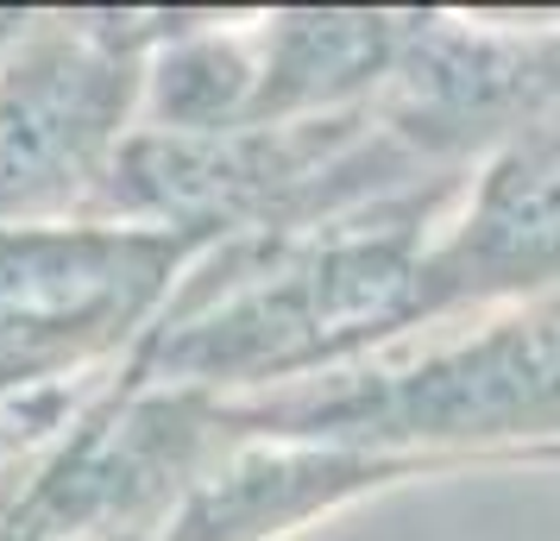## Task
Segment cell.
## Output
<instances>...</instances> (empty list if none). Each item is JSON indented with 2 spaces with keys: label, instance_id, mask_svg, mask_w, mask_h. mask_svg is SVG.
Wrapping results in <instances>:
<instances>
[{
  "label": "cell",
  "instance_id": "obj_1",
  "mask_svg": "<svg viewBox=\"0 0 560 541\" xmlns=\"http://www.w3.org/2000/svg\"><path fill=\"white\" fill-rule=\"evenodd\" d=\"M459 183L340 214L322 227L246 233L208 246L177 284L152 340L132 353L127 385L240 403L303 378H328L340 365L422 334L416 271Z\"/></svg>",
  "mask_w": 560,
  "mask_h": 541
},
{
  "label": "cell",
  "instance_id": "obj_2",
  "mask_svg": "<svg viewBox=\"0 0 560 541\" xmlns=\"http://www.w3.org/2000/svg\"><path fill=\"white\" fill-rule=\"evenodd\" d=\"M221 440H296L454 472L560 447V290L441 321L328 378L214 403Z\"/></svg>",
  "mask_w": 560,
  "mask_h": 541
},
{
  "label": "cell",
  "instance_id": "obj_3",
  "mask_svg": "<svg viewBox=\"0 0 560 541\" xmlns=\"http://www.w3.org/2000/svg\"><path fill=\"white\" fill-rule=\"evenodd\" d=\"M196 258V239L114 214L0 227V403L120 378Z\"/></svg>",
  "mask_w": 560,
  "mask_h": 541
},
{
  "label": "cell",
  "instance_id": "obj_4",
  "mask_svg": "<svg viewBox=\"0 0 560 541\" xmlns=\"http://www.w3.org/2000/svg\"><path fill=\"white\" fill-rule=\"evenodd\" d=\"M164 20L139 7L26 13L0 51V227L102 214Z\"/></svg>",
  "mask_w": 560,
  "mask_h": 541
},
{
  "label": "cell",
  "instance_id": "obj_5",
  "mask_svg": "<svg viewBox=\"0 0 560 541\" xmlns=\"http://www.w3.org/2000/svg\"><path fill=\"white\" fill-rule=\"evenodd\" d=\"M560 290V127L529 132L504 152L472 164L454 208L441 214L416 296L422 334L459 315H485L504 303Z\"/></svg>",
  "mask_w": 560,
  "mask_h": 541
},
{
  "label": "cell",
  "instance_id": "obj_6",
  "mask_svg": "<svg viewBox=\"0 0 560 541\" xmlns=\"http://www.w3.org/2000/svg\"><path fill=\"white\" fill-rule=\"evenodd\" d=\"M416 479H441V472L416 460L347 454V447L228 440L171 497L152 541H296L384 491L416 485Z\"/></svg>",
  "mask_w": 560,
  "mask_h": 541
},
{
  "label": "cell",
  "instance_id": "obj_7",
  "mask_svg": "<svg viewBox=\"0 0 560 541\" xmlns=\"http://www.w3.org/2000/svg\"><path fill=\"white\" fill-rule=\"evenodd\" d=\"M416 13L278 7L253 13V127L359 114L390 89Z\"/></svg>",
  "mask_w": 560,
  "mask_h": 541
},
{
  "label": "cell",
  "instance_id": "obj_8",
  "mask_svg": "<svg viewBox=\"0 0 560 541\" xmlns=\"http://www.w3.org/2000/svg\"><path fill=\"white\" fill-rule=\"evenodd\" d=\"M95 390H77V397H38V403H0V479L26 460L32 447H45V440H51L57 428L95 397Z\"/></svg>",
  "mask_w": 560,
  "mask_h": 541
},
{
  "label": "cell",
  "instance_id": "obj_9",
  "mask_svg": "<svg viewBox=\"0 0 560 541\" xmlns=\"http://www.w3.org/2000/svg\"><path fill=\"white\" fill-rule=\"evenodd\" d=\"M158 522H164V510H127V516H107L95 529H82L77 541H152Z\"/></svg>",
  "mask_w": 560,
  "mask_h": 541
},
{
  "label": "cell",
  "instance_id": "obj_10",
  "mask_svg": "<svg viewBox=\"0 0 560 541\" xmlns=\"http://www.w3.org/2000/svg\"><path fill=\"white\" fill-rule=\"evenodd\" d=\"M20 26H26V13H20V7H0V51L13 45V32Z\"/></svg>",
  "mask_w": 560,
  "mask_h": 541
},
{
  "label": "cell",
  "instance_id": "obj_11",
  "mask_svg": "<svg viewBox=\"0 0 560 541\" xmlns=\"http://www.w3.org/2000/svg\"><path fill=\"white\" fill-rule=\"evenodd\" d=\"M529 466V472H560V447H548V454H535V460H523ZM523 466H516V472H523Z\"/></svg>",
  "mask_w": 560,
  "mask_h": 541
}]
</instances>
